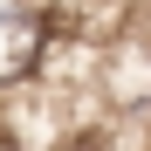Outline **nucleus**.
I'll return each instance as SVG.
<instances>
[{
  "label": "nucleus",
  "mask_w": 151,
  "mask_h": 151,
  "mask_svg": "<svg viewBox=\"0 0 151 151\" xmlns=\"http://www.w3.org/2000/svg\"><path fill=\"white\" fill-rule=\"evenodd\" d=\"M55 151H110V137H96V131H89V137H62Z\"/></svg>",
  "instance_id": "nucleus-3"
},
{
  "label": "nucleus",
  "mask_w": 151,
  "mask_h": 151,
  "mask_svg": "<svg viewBox=\"0 0 151 151\" xmlns=\"http://www.w3.org/2000/svg\"><path fill=\"white\" fill-rule=\"evenodd\" d=\"M137 151H151V117H144V137H137Z\"/></svg>",
  "instance_id": "nucleus-4"
},
{
  "label": "nucleus",
  "mask_w": 151,
  "mask_h": 151,
  "mask_svg": "<svg viewBox=\"0 0 151 151\" xmlns=\"http://www.w3.org/2000/svg\"><path fill=\"white\" fill-rule=\"evenodd\" d=\"M41 21H35V0H14L0 7V96L28 89L35 83V62H41Z\"/></svg>",
  "instance_id": "nucleus-2"
},
{
  "label": "nucleus",
  "mask_w": 151,
  "mask_h": 151,
  "mask_svg": "<svg viewBox=\"0 0 151 151\" xmlns=\"http://www.w3.org/2000/svg\"><path fill=\"white\" fill-rule=\"evenodd\" d=\"M96 96L110 103V124H144L151 117V35L131 28L96 48Z\"/></svg>",
  "instance_id": "nucleus-1"
}]
</instances>
